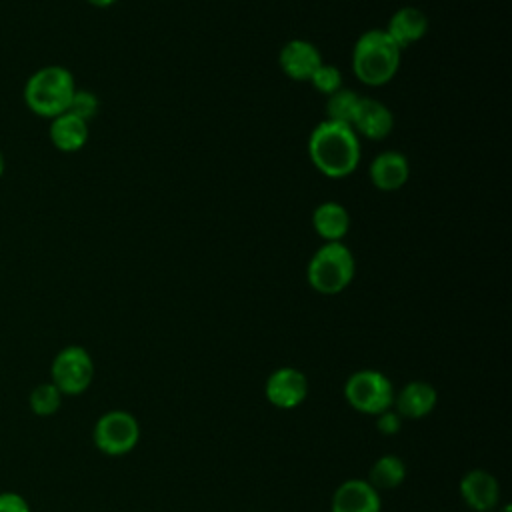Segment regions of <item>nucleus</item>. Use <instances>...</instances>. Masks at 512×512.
Instances as JSON below:
<instances>
[{"instance_id":"obj_21","label":"nucleus","mask_w":512,"mask_h":512,"mask_svg":"<svg viewBox=\"0 0 512 512\" xmlns=\"http://www.w3.org/2000/svg\"><path fill=\"white\" fill-rule=\"evenodd\" d=\"M308 82L314 86L316 92L330 96L342 88V72L334 64L322 62Z\"/></svg>"},{"instance_id":"obj_12","label":"nucleus","mask_w":512,"mask_h":512,"mask_svg":"<svg viewBox=\"0 0 512 512\" xmlns=\"http://www.w3.org/2000/svg\"><path fill=\"white\" fill-rule=\"evenodd\" d=\"M382 500L374 486L364 478L344 480L332 494L330 512H380Z\"/></svg>"},{"instance_id":"obj_2","label":"nucleus","mask_w":512,"mask_h":512,"mask_svg":"<svg viewBox=\"0 0 512 512\" xmlns=\"http://www.w3.org/2000/svg\"><path fill=\"white\" fill-rule=\"evenodd\" d=\"M74 92L72 72L60 64H48L28 76L22 96L32 114L52 120L68 110Z\"/></svg>"},{"instance_id":"obj_14","label":"nucleus","mask_w":512,"mask_h":512,"mask_svg":"<svg viewBox=\"0 0 512 512\" xmlns=\"http://www.w3.org/2000/svg\"><path fill=\"white\" fill-rule=\"evenodd\" d=\"M370 180L374 188L382 192H394L400 190L410 176V164L408 158L398 150H386L374 156L370 162Z\"/></svg>"},{"instance_id":"obj_13","label":"nucleus","mask_w":512,"mask_h":512,"mask_svg":"<svg viewBox=\"0 0 512 512\" xmlns=\"http://www.w3.org/2000/svg\"><path fill=\"white\" fill-rule=\"evenodd\" d=\"M436 402H438V392L432 384L424 380H412L404 384L400 392L394 394L392 408L400 418L420 420L436 408Z\"/></svg>"},{"instance_id":"obj_7","label":"nucleus","mask_w":512,"mask_h":512,"mask_svg":"<svg viewBox=\"0 0 512 512\" xmlns=\"http://www.w3.org/2000/svg\"><path fill=\"white\" fill-rule=\"evenodd\" d=\"M92 440L102 454L124 456L136 448L140 424L128 410H108L96 420Z\"/></svg>"},{"instance_id":"obj_6","label":"nucleus","mask_w":512,"mask_h":512,"mask_svg":"<svg viewBox=\"0 0 512 512\" xmlns=\"http://www.w3.org/2000/svg\"><path fill=\"white\" fill-rule=\"evenodd\" d=\"M94 380V360L84 346L70 344L56 352L50 366V382L62 396H78L90 388Z\"/></svg>"},{"instance_id":"obj_3","label":"nucleus","mask_w":512,"mask_h":512,"mask_svg":"<svg viewBox=\"0 0 512 512\" xmlns=\"http://www.w3.org/2000/svg\"><path fill=\"white\" fill-rule=\"evenodd\" d=\"M402 50L382 28L364 32L352 48V70L366 86L388 84L400 68Z\"/></svg>"},{"instance_id":"obj_25","label":"nucleus","mask_w":512,"mask_h":512,"mask_svg":"<svg viewBox=\"0 0 512 512\" xmlns=\"http://www.w3.org/2000/svg\"><path fill=\"white\" fill-rule=\"evenodd\" d=\"M88 4H92L94 8H108V6H112V4H116L118 0H86Z\"/></svg>"},{"instance_id":"obj_4","label":"nucleus","mask_w":512,"mask_h":512,"mask_svg":"<svg viewBox=\"0 0 512 512\" xmlns=\"http://www.w3.org/2000/svg\"><path fill=\"white\" fill-rule=\"evenodd\" d=\"M356 274V260L344 242H324L310 258L306 278L312 290L324 296L340 294Z\"/></svg>"},{"instance_id":"obj_1","label":"nucleus","mask_w":512,"mask_h":512,"mask_svg":"<svg viewBox=\"0 0 512 512\" xmlns=\"http://www.w3.org/2000/svg\"><path fill=\"white\" fill-rule=\"evenodd\" d=\"M308 156L320 174L328 178H346L360 164V138L352 126L324 120L310 132Z\"/></svg>"},{"instance_id":"obj_17","label":"nucleus","mask_w":512,"mask_h":512,"mask_svg":"<svg viewBox=\"0 0 512 512\" xmlns=\"http://www.w3.org/2000/svg\"><path fill=\"white\" fill-rule=\"evenodd\" d=\"M312 226L324 242H342L350 230V214L340 202L328 200L314 208Z\"/></svg>"},{"instance_id":"obj_8","label":"nucleus","mask_w":512,"mask_h":512,"mask_svg":"<svg viewBox=\"0 0 512 512\" xmlns=\"http://www.w3.org/2000/svg\"><path fill=\"white\" fill-rule=\"evenodd\" d=\"M264 396L272 406L280 410H292L306 400L308 378L298 368L282 366L266 378Z\"/></svg>"},{"instance_id":"obj_20","label":"nucleus","mask_w":512,"mask_h":512,"mask_svg":"<svg viewBox=\"0 0 512 512\" xmlns=\"http://www.w3.org/2000/svg\"><path fill=\"white\" fill-rule=\"evenodd\" d=\"M28 404L36 416H52L62 406V392L52 382H42L32 388Z\"/></svg>"},{"instance_id":"obj_19","label":"nucleus","mask_w":512,"mask_h":512,"mask_svg":"<svg viewBox=\"0 0 512 512\" xmlns=\"http://www.w3.org/2000/svg\"><path fill=\"white\" fill-rule=\"evenodd\" d=\"M358 100H360V94L346 90V88H340L338 92L330 94L328 102H326V120L350 126L356 106H358Z\"/></svg>"},{"instance_id":"obj_18","label":"nucleus","mask_w":512,"mask_h":512,"mask_svg":"<svg viewBox=\"0 0 512 512\" xmlns=\"http://www.w3.org/2000/svg\"><path fill=\"white\" fill-rule=\"evenodd\" d=\"M404 480H406V464L396 454H384L376 458L368 474L370 486H374L378 492L398 488Z\"/></svg>"},{"instance_id":"obj_22","label":"nucleus","mask_w":512,"mask_h":512,"mask_svg":"<svg viewBox=\"0 0 512 512\" xmlns=\"http://www.w3.org/2000/svg\"><path fill=\"white\" fill-rule=\"evenodd\" d=\"M100 110V100L94 92L90 90H84V88H76L72 100H70V106H68V112H72L74 116L82 118L84 122H90Z\"/></svg>"},{"instance_id":"obj_5","label":"nucleus","mask_w":512,"mask_h":512,"mask_svg":"<svg viewBox=\"0 0 512 512\" xmlns=\"http://www.w3.org/2000/svg\"><path fill=\"white\" fill-rule=\"evenodd\" d=\"M394 386L390 378L378 370L364 368L348 376L344 384V400L360 414L378 416L394 404Z\"/></svg>"},{"instance_id":"obj_11","label":"nucleus","mask_w":512,"mask_h":512,"mask_svg":"<svg viewBox=\"0 0 512 512\" xmlns=\"http://www.w3.org/2000/svg\"><path fill=\"white\" fill-rule=\"evenodd\" d=\"M350 126L358 138L362 136L368 140H384L394 128V114L384 102L360 96Z\"/></svg>"},{"instance_id":"obj_9","label":"nucleus","mask_w":512,"mask_h":512,"mask_svg":"<svg viewBox=\"0 0 512 512\" xmlns=\"http://www.w3.org/2000/svg\"><path fill=\"white\" fill-rule=\"evenodd\" d=\"M462 502L472 512H492L500 502V484L494 474L482 468L468 470L458 484Z\"/></svg>"},{"instance_id":"obj_15","label":"nucleus","mask_w":512,"mask_h":512,"mask_svg":"<svg viewBox=\"0 0 512 512\" xmlns=\"http://www.w3.org/2000/svg\"><path fill=\"white\" fill-rule=\"evenodd\" d=\"M384 32L400 50H404L426 36L428 16L416 6H402L390 16Z\"/></svg>"},{"instance_id":"obj_26","label":"nucleus","mask_w":512,"mask_h":512,"mask_svg":"<svg viewBox=\"0 0 512 512\" xmlns=\"http://www.w3.org/2000/svg\"><path fill=\"white\" fill-rule=\"evenodd\" d=\"M4 168H6V162H4V154L0 152V178H2V174H4Z\"/></svg>"},{"instance_id":"obj_27","label":"nucleus","mask_w":512,"mask_h":512,"mask_svg":"<svg viewBox=\"0 0 512 512\" xmlns=\"http://www.w3.org/2000/svg\"><path fill=\"white\" fill-rule=\"evenodd\" d=\"M496 510H498V512H512V508H510L508 504H504L502 508H496Z\"/></svg>"},{"instance_id":"obj_23","label":"nucleus","mask_w":512,"mask_h":512,"mask_svg":"<svg viewBox=\"0 0 512 512\" xmlns=\"http://www.w3.org/2000/svg\"><path fill=\"white\" fill-rule=\"evenodd\" d=\"M0 512H32L28 500L12 490L0 492Z\"/></svg>"},{"instance_id":"obj_16","label":"nucleus","mask_w":512,"mask_h":512,"mask_svg":"<svg viewBox=\"0 0 512 512\" xmlns=\"http://www.w3.org/2000/svg\"><path fill=\"white\" fill-rule=\"evenodd\" d=\"M88 122L74 116L72 112H62L50 120L48 138L52 146L60 152H78L88 142Z\"/></svg>"},{"instance_id":"obj_24","label":"nucleus","mask_w":512,"mask_h":512,"mask_svg":"<svg viewBox=\"0 0 512 512\" xmlns=\"http://www.w3.org/2000/svg\"><path fill=\"white\" fill-rule=\"evenodd\" d=\"M400 426H402V418L396 414L394 408L384 410L382 414L376 416V428L384 436H394L400 430Z\"/></svg>"},{"instance_id":"obj_10","label":"nucleus","mask_w":512,"mask_h":512,"mask_svg":"<svg viewBox=\"0 0 512 512\" xmlns=\"http://www.w3.org/2000/svg\"><path fill=\"white\" fill-rule=\"evenodd\" d=\"M278 62L288 78L296 82H308L324 60L316 44H312L310 40L294 38L282 46Z\"/></svg>"}]
</instances>
